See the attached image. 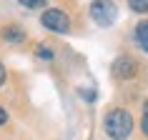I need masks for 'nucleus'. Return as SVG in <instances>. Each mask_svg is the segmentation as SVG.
I'll return each mask as SVG.
<instances>
[{
  "label": "nucleus",
  "mask_w": 148,
  "mask_h": 140,
  "mask_svg": "<svg viewBox=\"0 0 148 140\" xmlns=\"http://www.w3.org/2000/svg\"><path fill=\"white\" fill-rule=\"evenodd\" d=\"M5 123H8V110L0 105V125H5Z\"/></svg>",
  "instance_id": "12"
},
{
  "label": "nucleus",
  "mask_w": 148,
  "mask_h": 140,
  "mask_svg": "<svg viewBox=\"0 0 148 140\" xmlns=\"http://www.w3.org/2000/svg\"><path fill=\"white\" fill-rule=\"evenodd\" d=\"M88 13H90V20L98 28H110V25L116 23V18H118V5L113 0H93L90 8H88Z\"/></svg>",
  "instance_id": "2"
},
{
  "label": "nucleus",
  "mask_w": 148,
  "mask_h": 140,
  "mask_svg": "<svg viewBox=\"0 0 148 140\" xmlns=\"http://www.w3.org/2000/svg\"><path fill=\"white\" fill-rule=\"evenodd\" d=\"M103 130L110 140H125L133 133V115L123 108H113L103 118Z\"/></svg>",
  "instance_id": "1"
},
{
  "label": "nucleus",
  "mask_w": 148,
  "mask_h": 140,
  "mask_svg": "<svg viewBox=\"0 0 148 140\" xmlns=\"http://www.w3.org/2000/svg\"><path fill=\"white\" fill-rule=\"evenodd\" d=\"M18 3H20V5H25V8H43V5H45L48 0H18Z\"/></svg>",
  "instance_id": "9"
},
{
  "label": "nucleus",
  "mask_w": 148,
  "mask_h": 140,
  "mask_svg": "<svg viewBox=\"0 0 148 140\" xmlns=\"http://www.w3.org/2000/svg\"><path fill=\"white\" fill-rule=\"evenodd\" d=\"M140 130H143V135L148 138V115L143 113V120H140Z\"/></svg>",
  "instance_id": "11"
},
{
  "label": "nucleus",
  "mask_w": 148,
  "mask_h": 140,
  "mask_svg": "<svg viewBox=\"0 0 148 140\" xmlns=\"http://www.w3.org/2000/svg\"><path fill=\"white\" fill-rule=\"evenodd\" d=\"M133 38H136V43L140 45V50L148 53V20H143V23H138L133 28Z\"/></svg>",
  "instance_id": "6"
},
{
  "label": "nucleus",
  "mask_w": 148,
  "mask_h": 140,
  "mask_svg": "<svg viewBox=\"0 0 148 140\" xmlns=\"http://www.w3.org/2000/svg\"><path fill=\"white\" fill-rule=\"evenodd\" d=\"M110 70H113L116 80H131L138 75V63L133 60L131 55H118L113 60V65H110Z\"/></svg>",
  "instance_id": "4"
},
{
  "label": "nucleus",
  "mask_w": 148,
  "mask_h": 140,
  "mask_svg": "<svg viewBox=\"0 0 148 140\" xmlns=\"http://www.w3.org/2000/svg\"><path fill=\"white\" fill-rule=\"evenodd\" d=\"M40 23H43V28H45V30L60 33V35L70 30V18L65 15V10H60V8H48V10H43Z\"/></svg>",
  "instance_id": "3"
},
{
  "label": "nucleus",
  "mask_w": 148,
  "mask_h": 140,
  "mask_svg": "<svg viewBox=\"0 0 148 140\" xmlns=\"http://www.w3.org/2000/svg\"><path fill=\"white\" fill-rule=\"evenodd\" d=\"M35 55L43 58V60H53V50H50L48 45H38V48H35Z\"/></svg>",
  "instance_id": "8"
},
{
  "label": "nucleus",
  "mask_w": 148,
  "mask_h": 140,
  "mask_svg": "<svg viewBox=\"0 0 148 140\" xmlns=\"http://www.w3.org/2000/svg\"><path fill=\"white\" fill-rule=\"evenodd\" d=\"M5 80H8V70H5V65L0 63V88L5 85Z\"/></svg>",
  "instance_id": "10"
},
{
  "label": "nucleus",
  "mask_w": 148,
  "mask_h": 140,
  "mask_svg": "<svg viewBox=\"0 0 148 140\" xmlns=\"http://www.w3.org/2000/svg\"><path fill=\"white\" fill-rule=\"evenodd\" d=\"M3 38L8 40V43H13V45H18V43L25 40V30L20 25H8V28H3Z\"/></svg>",
  "instance_id": "5"
},
{
  "label": "nucleus",
  "mask_w": 148,
  "mask_h": 140,
  "mask_svg": "<svg viewBox=\"0 0 148 140\" xmlns=\"http://www.w3.org/2000/svg\"><path fill=\"white\" fill-rule=\"evenodd\" d=\"M128 8L133 13H148V0H128Z\"/></svg>",
  "instance_id": "7"
},
{
  "label": "nucleus",
  "mask_w": 148,
  "mask_h": 140,
  "mask_svg": "<svg viewBox=\"0 0 148 140\" xmlns=\"http://www.w3.org/2000/svg\"><path fill=\"white\" fill-rule=\"evenodd\" d=\"M143 113H146V115H148V100L143 103Z\"/></svg>",
  "instance_id": "13"
}]
</instances>
